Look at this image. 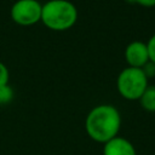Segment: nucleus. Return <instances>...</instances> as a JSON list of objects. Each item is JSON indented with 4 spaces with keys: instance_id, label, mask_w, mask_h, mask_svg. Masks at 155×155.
<instances>
[{
    "instance_id": "obj_13",
    "label": "nucleus",
    "mask_w": 155,
    "mask_h": 155,
    "mask_svg": "<svg viewBox=\"0 0 155 155\" xmlns=\"http://www.w3.org/2000/svg\"><path fill=\"white\" fill-rule=\"evenodd\" d=\"M154 155H155V154H154Z\"/></svg>"
},
{
    "instance_id": "obj_4",
    "label": "nucleus",
    "mask_w": 155,
    "mask_h": 155,
    "mask_svg": "<svg viewBox=\"0 0 155 155\" xmlns=\"http://www.w3.org/2000/svg\"><path fill=\"white\" fill-rule=\"evenodd\" d=\"M42 4L38 0H17L11 10V19L18 25H33L41 21Z\"/></svg>"
},
{
    "instance_id": "obj_5",
    "label": "nucleus",
    "mask_w": 155,
    "mask_h": 155,
    "mask_svg": "<svg viewBox=\"0 0 155 155\" xmlns=\"http://www.w3.org/2000/svg\"><path fill=\"white\" fill-rule=\"evenodd\" d=\"M125 59L128 67L132 68H142L148 61V48L147 44L142 41H132L125 48Z\"/></svg>"
},
{
    "instance_id": "obj_2",
    "label": "nucleus",
    "mask_w": 155,
    "mask_h": 155,
    "mask_svg": "<svg viewBox=\"0 0 155 155\" xmlns=\"http://www.w3.org/2000/svg\"><path fill=\"white\" fill-rule=\"evenodd\" d=\"M78 21V10L68 0H48L42 5L41 21L44 25L54 31L70 29Z\"/></svg>"
},
{
    "instance_id": "obj_10",
    "label": "nucleus",
    "mask_w": 155,
    "mask_h": 155,
    "mask_svg": "<svg viewBox=\"0 0 155 155\" xmlns=\"http://www.w3.org/2000/svg\"><path fill=\"white\" fill-rule=\"evenodd\" d=\"M8 79H10V73H8L7 67L2 62H0V87L4 85H7Z\"/></svg>"
},
{
    "instance_id": "obj_7",
    "label": "nucleus",
    "mask_w": 155,
    "mask_h": 155,
    "mask_svg": "<svg viewBox=\"0 0 155 155\" xmlns=\"http://www.w3.org/2000/svg\"><path fill=\"white\" fill-rule=\"evenodd\" d=\"M138 101L144 110L155 113V86H148Z\"/></svg>"
},
{
    "instance_id": "obj_3",
    "label": "nucleus",
    "mask_w": 155,
    "mask_h": 155,
    "mask_svg": "<svg viewBox=\"0 0 155 155\" xmlns=\"http://www.w3.org/2000/svg\"><path fill=\"white\" fill-rule=\"evenodd\" d=\"M148 86V79L140 68L127 67L120 71L116 79L117 92L127 101H138Z\"/></svg>"
},
{
    "instance_id": "obj_8",
    "label": "nucleus",
    "mask_w": 155,
    "mask_h": 155,
    "mask_svg": "<svg viewBox=\"0 0 155 155\" xmlns=\"http://www.w3.org/2000/svg\"><path fill=\"white\" fill-rule=\"evenodd\" d=\"M13 97H15V92L8 84L0 87V105H6L11 103Z\"/></svg>"
},
{
    "instance_id": "obj_12",
    "label": "nucleus",
    "mask_w": 155,
    "mask_h": 155,
    "mask_svg": "<svg viewBox=\"0 0 155 155\" xmlns=\"http://www.w3.org/2000/svg\"><path fill=\"white\" fill-rule=\"evenodd\" d=\"M127 1L138 4V5L144 6V7H153V6H155V0H127Z\"/></svg>"
},
{
    "instance_id": "obj_9",
    "label": "nucleus",
    "mask_w": 155,
    "mask_h": 155,
    "mask_svg": "<svg viewBox=\"0 0 155 155\" xmlns=\"http://www.w3.org/2000/svg\"><path fill=\"white\" fill-rule=\"evenodd\" d=\"M140 69H142V71L144 73V75L147 76V79L155 78V63L148 61Z\"/></svg>"
},
{
    "instance_id": "obj_6",
    "label": "nucleus",
    "mask_w": 155,
    "mask_h": 155,
    "mask_svg": "<svg viewBox=\"0 0 155 155\" xmlns=\"http://www.w3.org/2000/svg\"><path fill=\"white\" fill-rule=\"evenodd\" d=\"M103 155H137V153L130 140L116 136L103 144Z\"/></svg>"
},
{
    "instance_id": "obj_1",
    "label": "nucleus",
    "mask_w": 155,
    "mask_h": 155,
    "mask_svg": "<svg viewBox=\"0 0 155 155\" xmlns=\"http://www.w3.org/2000/svg\"><path fill=\"white\" fill-rule=\"evenodd\" d=\"M121 127V115L110 104H99L92 108L85 120V130L88 137L97 143H107L117 136Z\"/></svg>"
},
{
    "instance_id": "obj_11",
    "label": "nucleus",
    "mask_w": 155,
    "mask_h": 155,
    "mask_svg": "<svg viewBox=\"0 0 155 155\" xmlns=\"http://www.w3.org/2000/svg\"><path fill=\"white\" fill-rule=\"evenodd\" d=\"M147 48H148V54H149V61L155 63V34L150 36V39L147 42Z\"/></svg>"
}]
</instances>
